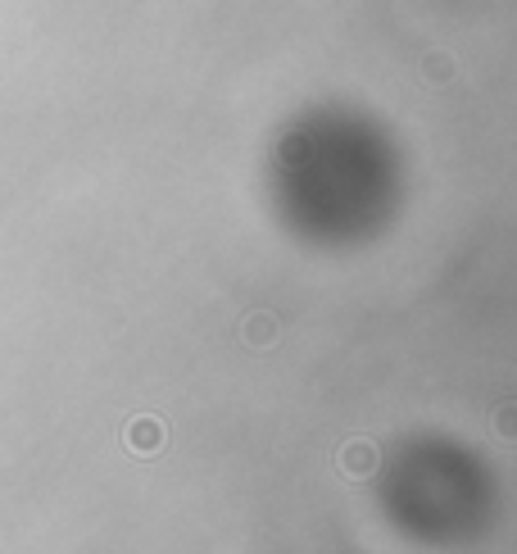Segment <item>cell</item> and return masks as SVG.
<instances>
[{"instance_id":"277c9868","label":"cell","mask_w":517,"mask_h":554,"mask_svg":"<svg viewBox=\"0 0 517 554\" xmlns=\"http://www.w3.org/2000/svg\"><path fill=\"white\" fill-rule=\"evenodd\" d=\"M422 69H427L431 82H449V78H454V60H449V55H427V64H422Z\"/></svg>"},{"instance_id":"7a4b0ae2","label":"cell","mask_w":517,"mask_h":554,"mask_svg":"<svg viewBox=\"0 0 517 554\" xmlns=\"http://www.w3.org/2000/svg\"><path fill=\"white\" fill-rule=\"evenodd\" d=\"M137 450H159L164 446V427L155 423V418H141V423H132V436H127Z\"/></svg>"},{"instance_id":"5b68a950","label":"cell","mask_w":517,"mask_h":554,"mask_svg":"<svg viewBox=\"0 0 517 554\" xmlns=\"http://www.w3.org/2000/svg\"><path fill=\"white\" fill-rule=\"evenodd\" d=\"M495 423H499V432H504V436H517V409H513V405H508V409H499V414H495Z\"/></svg>"},{"instance_id":"3957f363","label":"cell","mask_w":517,"mask_h":554,"mask_svg":"<svg viewBox=\"0 0 517 554\" xmlns=\"http://www.w3.org/2000/svg\"><path fill=\"white\" fill-rule=\"evenodd\" d=\"M245 341H250V346H268V341H277V323L268 314H254L250 323H245Z\"/></svg>"},{"instance_id":"6da1fadb","label":"cell","mask_w":517,"mask_h":554,"mask_svg":"<svg viewBox=\"0 0 517 554\" xmlns=\"http://www.w3.org/2000/svg\"><path fill=\"white\" fill-rule=\"evenodd\" d=\"M372 464H377V450H372L368 441H354V446H345V450H341V473H350V477H368V473H372Z\"/></svg>"}]
</instances>
